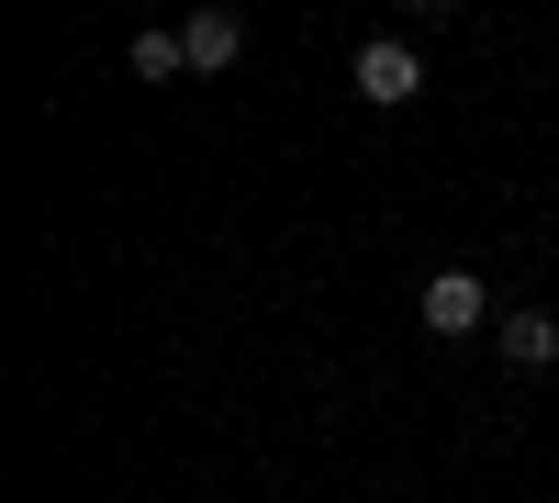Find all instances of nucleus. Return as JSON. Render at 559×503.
<instances>
[{"instance_id": "nucleus-3", "label": "nucleus", "mask_w": 559, "mask_h": 503, "mask_svg": "<svg viewBox=\"0 0 559 503\" xmlns=\"http://www.w3.org/2000/svg\"><path fill=\"white\" fill-rule=\"evenodd\" d=\"M179 45H191L202 79H224V68L247 57V23H236V12H191V23H179Z\"/></svg>"}, {"instance_id": "nucleus-6", "label": "nucleus", "mask_w": 559, "mask_h": 503, "mask_svg": "<svg viewBox=\"0 0 559 503\" xmlns=\"http://www.w3.org/2000/svg\"><path fill=\"white\" fill-rule=\"evenodd\" d=\"M426 12H448V0H426Z\"/></svg>"}, {"instance_id": "nucleus-1", "label": "nucleus", "mask_w": 559, "mask_h": 503, "mask_svg": "<svg viewBox=\"0 0 559 503\" xmlns=\"http://www.w3.org/2000/svg\"><path fill=\"white\" fill-rule=\"evenodd\" d=\"M347 79H358V101H381V112H403L414 89H426V57H414L403 34H381V45H358V68H347Z\"/></svg>"}, {"instance_id": "nucleus-2", "label": "nucleus", "mask_w": 559, "mask_h": 503, "mask_svg": "<svg viewBox=\"0 0 559 503\" xmlns=\"http://www.w3.org/2000/svg\"><path fill=\"white\" fill-rule=\"evenodd\" d=\"M481 280H471V268H437V280H426V336H481Z\"/></svg>"}, {"instance_id": "nucleus-5", "label": "nucleus", "mask_w": 559, "mask_h": 503, "mask_svg": "<svg viewBox=\"0 0 559 503\" xmlns=\"http://www.w3.org/2000/svg\"><path fill=\"white\" fill-rule=\"evenodd\" d=\"M123 68H134V79H179V68H191V45L146 23V34H134V57H123Z\"/></svg>"}, {"instance_id": "nucleus-4", "label": "nucleus", "mask_w": 559, "mask_h": 503, "mask_svg": "<svg viewBox=\"0 0 559 503\" xmlns=\"http://www.w3.org/2000/svg\"><path fill=\"white\" fill-rule=\"evenodd\" d=\"M503 358H515V370H548V358H559V325H548V313H515V325H503Z\"/></svg>"}]
</instances>
